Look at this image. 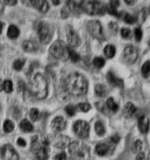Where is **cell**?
I'll list each match as a JSON object with an SVG mask.
<instances>
[{
    "label": "cell",
    "instance_id": "18",
    "mask_svg": "<svg viewBox=\"0 0 150 160\" xmlns=\"http://www.w3.org/2000/svg\"><path fill=\"white\" fill-rule=\"evenodd\" d=\"M136 106L130 102L127 103L123 108V114L126 118H130L136 113Z\"/></svg>",
    "mask_w": 150,
    "mask_h": 160
},
{
    "label": "cell",
    "instance_id": "15",
    "mask_svg": "<svg viewBox=\"0 0 150 160\" xmlns=\"http://www.w3.org/2000/svg\"><path fill=\"white\" fill-rule=\"evenodd\" d=\"M67 5L68 10L75 14H79L82 12V1H69Z\"/></svg>",
    "mask_w": 150,
    "mask_h": 160
},
{
    "label": "cell",
    "instance_id": "28",
    "mask_svg": "<svg viewBox=\"0 0 150 160\" xmlns=\"http://www.w3.org/2000/svg\"><path fill=\"white\" fill-rule=\"evenodd\" d=\"M3 128H4V132L6 133H10L14 131L15 125L14 122H12L11 120H7L5 121Z\"/></svg>",
    "mask_w": 150,
    "mask_h": 160
},
{
    "label": "cell",
    "instance_id": "16",
    "mask_svg": "<svg viewBox=\"0 0 150 160\" xmlns=\"http://www.w3.org/2000/svg\"><path fill=\"white\" fill-rule=\"evenodd\" d=\"M150 122L148 118L144 116H141L138 120V127L142 133H147L149 130Z\"/></svg>",
    "mask_w": 150,
    "mask_h": 160
},
{
    "label": "cell",
    "instance_id": "14",
    "mask_svg": "<svg viewBox=\"0 0 150 160\" xmlns=\"http://www.w3.org/2000/svg\"><path fill=\"white\" fill-rule=\"evenodd\" d=\"M106 78H107L108 82L112 86L118 87V88L123 87L124 82L122 80L117 77L112 73V72H110V71L108 72L106 76Z\"/></svg>",
    "mask_w": 150,
    "mask_h": 160
},
{
    "label": "cell",
    "instance_id": "23",
    "mask_svg": "<svg viewBox=\"0 0 150 160\" xmlns=\"http://www.w3.org/2000/svg\"><path fill=\"white\" fill-rule=\"evenodd\" d=\"M116 48L112 45H108L104 49V53L108 58H112L116 55Z\"/></svg>",
    "mask_w": 150,
    "mask_h": 160
},
{
    "label": "cell",
    "instance_id": "32",
    "mask_svg": "<svg viewBox=\"0 0 150 160\" xmlns=\"http://www.w3.org/2000/svg\"><path fill=\"white\" fill-rule=\"evenodd\" d=\"M93 65L98 68H102L105 65V61L103 58L96 57L93 59Z\"/></svg>",
    "mask_w": 150,
    "mask_h": 160
},
{
    "label": "cell",
    "instance_id": "17",
    "mask_svg": "<svg viewBox=\"0 0 150 160\" xmlns=\"http://www.w3.org/2000/svg\"><path fill=\"white\" fill-rule=\"evenodd\" d=\"M30 3L41 12H46L49 10V4L46 1H31Z\"/></svg>",
    "mask_w": 150,
    "mask_h": 160
},
{
    "label": "cell",
    "instance_id": "25",
    "mask_svg": "<svg viewBox=\"0 0 150 160\" xmlns=\"http://www.w3.org/2000/svg\"><path fill=\"white\" fill-rule=\"evenodd\" d=\"M106 106L108 108L113 112H117L118 109V106L116 103L112 98H109L106 101Z\"/></svg>",
    "mask_w": 150,
    "mask_h": 160
},
{
    "label": "cell",
    "instance_id": "8",
    "mask_svg": "<svg viewBox=\"0 0 150 160\" xmlns=\"http://www.w3.org/2000/svg\"><path fill=\"white\" fill-rule=\"evenodd\" d=\"M87 27L90 34L93 38L102 41L105 39L103 28L100 22L97 20H92L88 22Z\"/></svg>",
    "mask_w": 150,
    "mask_h": 160
},
{
    "label": "cell",
    "instance_id": "2",
    "mask_svg": "<svg viewBox=\"0 0 150 160\" xmlns=\"http://www.w3.org/2000/svg\"><path fill=\"white\" fill-rule=\"evenodd\" d=\"M31 92L37 99H45L48 95V83L41 73L34 76L31 85Z\"/></svg>",
    "mask_w": 150,
    "mask_h": 160
},
{
    "label": "cell",
    "instance_id": "6",
    "mask_svg": "<svg viewBox=\"0 0 150 160\" xmlns=\"http://www.w3.org/2000/svg\"><path fill=\"white\" fill-rule=\"evenodd\" d=\"M138 55V50L132 45H128L122 51L120 61L126 65H132L136 62Z\"/></svg>",
    "mask_w": 150,
    "mask_h": 160
},
{
    "label": "cell",
    "instance_id": "53",
    "mask_svg": "<svg viewBox=\"0 0 150 160\" xmlns=\"http://www.w3.org/2000/svg\"><path fill=\"white\" fill-rule=\"evenodd\" d=\"M0 107H1V106H0Z\"/></svg>",
    "mask_w": 150,
    "mask_h": 160
},
{
    "label": "cell",
    "instance_id": "30",
    "mask_svg": "<svg viewBox=\"0 0 150 160\" xmlns=\"http://www.w3.org/2000/svg\"><path fill=\"white\" fill-rule=\"evenodd\" d=\"M141 73L144 78H147L150 73V62H145L141 68Z\"/></svg>",
    "mask_w": 150,
    "mask_h": 160
},
{
    "label": "cell",
    "instance_id": "36",
    "mask_svg": "<svg viewBox=\"0 0 150 160\" xmlns=\"http://www.w3.org/2000/svg\"><path fill=\"white\" fill-rule=\"evenodd\" d=\"M124 21L128 24H134L137 21V18L135 16L130 14H126L124 16Z\"/></svg>",
    "mask_w": 150,
    "mask_h": 160
},
{
    "label": "cell",
    "instance_id": "24",
    "mask_svg": "<svg viewBox=\"0 0 150 160\" xmlns=\"http://www.w3.org/2000/svg\"><path fill=\"white\" fill-rule=\"evenodd\" d=\"M23 49L27 52H32L35 51L36 47L33 42L31 41H26L23 42L22 45Z\"/></svg>",
    "mask_w": 150,
    "mask_h": 160
},
{
    "label": "cell",
    "instance_id": "29",
    "mask_svg": "<svg viewBox=\"0 0 150 160\" xmlns=\"http://www.w3.org/2000/svg\"><path fill=\"white\" fill-rule=\"evenodd\" d=\"M29 118L33 122L37 121L38 120H39V118H40V116H41L39 111L36 108L31 109V110L29 111Z\"/></svg>",
    "mask_w": 150,
    "mask_h": 160
},
{
    "label": "cell",
    "instance_id": "34",
    "mask_svg": "<svg viewBox=\"0 0 150 160\" xmlns=\"http://www.w3.org/2000/svg\"><path fill=\"white\" fill-rule=\"evenodd\" d=\"M69 58L73 62H78L80 59L79 55L71 48H69Z\"/></svg>",
    "mask_w": 150,
    "mask_h": 160
},
{
    "label": "cell",
    "instance_id": "3",
    "mask_svg": "<svg viewBox=\"0 0 150 160\" xmlns=\"http://www.w3.org/2000/svg\"><path fill=\"white\" fill-rule=\"evenodd\" d=\"M69 151L71 157L75 160H88L90 157V148L86 144L80 141L70 143Z\"/></svg>",
    "mask_w": 150,
    "mask_h": 160
},
{
    "label": "cell",
    "instance_id": "21",
    "mask_svg": "<svg viewBox=\"0 0 150 160\" xmlns=\"http://www.w3.org/2000/svg\"><path fill=\"white\" fill-rule=\"evenodd\" d=\"M19 126H20L21 130L25 132H32L33 129L32 124L26 119L22 120Z\"/></svg>",
    "mask_w": 150,
    "mask_h": 160
},
{
    "label": "cell",
    "instance_id": "22",
    "mask_svg": "<svg viewBox=\"0 0 150 160\" xmlns=\"http://www.w3.org/2000/svg\"><path fill=\"white\" fill-rule=\"evenodd\" d=\"M19 35V29L14 25H11L9 27L7 31V35L10 39H15Z\"/></svg>",
    "mask_w": 150,
    "mask_h": 160
},
{
    "label": "cell",
    "instance_id": "33",
    "mask_svg": "<svg viewBox=\"0 0 150 160\" xmlns=\"http://www.w3.org/2000/svg\"><path fill=\"white\" fill-rule=\"evenodd\" d=\"M66 113L70 117L73 116L76 112V108L74 105L69 104L65 108Z\"/></svg>",
    "mask_w": 150,
    "mask_h": 160
},
{
    "label": "cell",
    "instance_id": "31",
    "mask_svg": "<svg viewBox=\"0 0 150 160\" xmlns=\"http://www.w3.org/2000/svg\"><path fill=\"white\" fill-rule=\"evenodd\" d=\"M3 90L6 93H9L13 90V83L10 80H5L3 82Z\"/></svg>",
    "mask_w": 150,
    "mask_h": 160
},
{
    "label": "cell",
    "instance_id": "38",
    "mask_svg": "<svg viewBox=\"0 0 150 160\" xmlns=\"http://www.w3.org/2000/svg\"><path fill=\"white\" fill-rule=\"evenodd\" d=\"M141 148H142V142L140 140H137L133 144L132 150L136 153H139Z\"/></svg>",
    "mask_w": 150,
    "mask_h": 160
},
{
    "label": "cell",
    "instance_id": "13",
    "mask_svg": "<svg viewBox=\"0 0 150 160\" xmlns=\"http://www.w3.org/2000/svg\"><path fill=\"white\" fill-rule=\"evenodd\" d=\"M66 124V123L65 120L61 116H58L55 118L52 122V128L54 132H58L65 129Z\"/></svg>",
    "mask_w": 150,
    "mask_h": 160
},
{
    "label": "cell",
    "instance_id": "40",
    "mask_svg": "<svg viewBox=\"0 0 150 160\" xmlns=\"http://www.w3.org/2000/svg\"><path fill=\"white\" fill-rule=\"evenodd\" d=\"M131 30L128 28H122L121 30L122 36L124 38H128L131 35Z\"/></svg>",
    "mask_w": 150,
    "mask_h": 160
},
{
    "label": "cell",
    "instance_id": "45",
    "mask_svg": "<svg viewBox=\"0 0 150 160\" xmlns=\"http://www.w3.org/2000/svg\"><path fill=\"white\" fill-rule=\"evenodd\" d=\"M136 160H145V156L144 153L139 152L136 157Z\"/></svg>",
    "mask_w": 150,
    "mask_h": 160
},
{
    "label": "cell",
    "instance_id": "10",
    "mask_svg": "<svg viewBox=\"0 0 150 160\" xmlns=\"http://www.w3.org/2000/svg\"><path fill=\"white\" fill-rule=\"evenodd\" d=\"M75 134L82 138L88 137L90 132L89 124L84 120H78L73 125Z\"/></svg>",
    "mask_w": 150,
    "mask_h": 160
},
{
    "label": "cell",
    "instance_id": "9",
    "mask_svg": "<svg viewBox=\"0 0 150 160\" xmlns=\"http://www.w3.org/2000/svg\"><path fill=\"white\" fill-rule=\"evenodd\" d=\"M38 34L39 41L43 44H47L51 40L52 37L51 27L44 22H40L38 28Z\"/></svg>",
    "mask_w": 150,
    "mask_h": 160
},
{
    "label": "cell",
    "instance_id": "48",
    "mask_svg": "<svg viewBox=\"0 0 150 160\" xmlns=\"http://www.w3.org/2000/svg\"><path fill=\"white\" fill-rule=\"evenodd\" d=\"M4 4L0 2V15L2 14L4 11Z\"/></svg>",
    "mask_w": 150,
    "mask_h": 160
},
{
    "label": "cell",
    "instance_id": "4",
    "mask_svg": "<svg viewBox=\"0 0 150 160\" xmlns=\"http://www.w3.org/2000/svg\"><path fill=\"white\" fill-rule=\"evenodd\" d=\"M49 52L55 58L62 61H66L69 58V48L61 40H57L52 44Z\"/></svg>",
    "mask_w": 150,
    "mask_h": 160
},
{
    "label": "cell",
    "instance_id": "26",
    "mask_svg": "<svg viewBox=\"0 0 150 160\" xmlns=\"http://www.w3.org/2000/svg\"><path fill=\"white\" fill-rule=\"evenodd\" d=\"M106 11H107L109 14L112 15L113 16L119 17L120 16V13L117 11V8L113 7L110 3L105 6Z\"/></svg>",
    "mask_w": 150,
    "mask_h": 160
},
{
    "label": "cell",
    "instance_id": "47",
    "mask_svg": "<svg viewBox=\"0 0 150 160\" xmlns=\"http://www.w3.org/2000/svg\"><path fill=\"white\" fill-rule=\"evenodd\" d=\"M109 3L116 8H117L118 7V5H120V2L118 1H112Z\"/></svg>",
    "mask_w": 150,
    "mask_h": 160
},
{
    "label": "cell",
    "instance_id": "12",
    "mask_svg": "<svg viewBox=\"0 0 150 160\" xmlns=\"http://www.w3.org/2000/svg\"><path fill=\"white\" fill-rule=\"evenodd\" d=\"M66 37L68 42L70 48H75L79 46L80 43L79 35L72 27H69L67 29Z\"/></svg>",
    "mask_w": 150,
    "mask_h": 160
},
{
    "label": "cell",
    "instance_id": "7",
    "mask_svg": "<svg viewBox=\"0 0 150 160\" xmlns=\"http://www.w3.org/2000/svg\"><path fill=\"white\" fill-rule=\"evenodd\" d=\"M47 139L49 144L58 148L68 147L71 143L70 139L68 137L57 132L52 134Z\"/></svg>",
    "mask_w": 150,
    "mask_h": 160
},
{
    "label": "cell",
    "instance_id": "5",
    "mask_svg": "<svg viewBox=\"0 0 150 160\" xmlns=\"http://www.w3.org/2000/svg\"><path fill=\"white\" fill-rule=\"evenodd\" d=\"M82 9L90 15H102L106 11L105 6L97 1H82Z\"/></svg>",
    "mask_w": 150,
    "mask_h": 160
},
{
    "label": "cell",
    "instance_id": "19",
    "mask_svg": "<svg viewBox=\"0 0 150 160\" xmlns=\"http://www.w3.org/2000/svg\"><path fill=\"white\" fill-rule=\"evenodd\" d=\"M109 151V147L105 143H100L96 146V152L98 155H106Z\"/></svg>",
    "mask_w": 150,
    "mask_h": 160
},
{
    "label": "cell",
    "instance_id": "50",
    "mask_svg": "<svg viewBox=\"0 0 150 160\" xmlns=\"http://www.w3.org/2000/svg\"><path fill=\"white\" fill-rule=\"evenodd\" d=\"M125 2L128 5H132L135 3V1H128V0H126L125 1Z\"/></svg>",
    "mask_w": 150,
    "mask_h": 160
},
{
    "label": "cell",
    "instance_id": "35",
    "mask_svg": "<svg viewBox=\"0 0 150 160\" xmlns=\"http://www.w3.org/2000/svg\"><path fill=\"white\" fill-rule=\"evenodd\" d=\"M25 65V61L23 59H18L14 62V68L16 71H21Z\"/></svg>",
    "mask_w": 150,
    "mask_h": 160
},
{
    "label": "cell",
    "instance_id": "43",
    "mask_svg": "<svg viewBox=\"0 0 150 160\" xmlns=\"http://www.w3.org/2000/svg\"><path fill=\"white\" fill-rule=\"evenodd\" d=\"M17 142V144L18 146H21V147H25L27 144V142H26L25 140L21 137L18 138Z\"/></svg>",
    "mask_w": 150,
    "mask_h": 160
},
{
    "label": "cell",
    "instance_id": "41",
    "mask_svg": "<svg viewBox=\"0 0 150 160\" xmlns=\"http://www.w3.org/2000/svg\"><path fill=\"white\" fill-rule=\"evenodd\" d=\"M67 155L65 152H62L57 154L54 158V160H66Z\"/></svg>",
    "mask_w": 150,
    "mask_h": 160
},
{
    "label": "cell",
    "instance_id": "52",
    "mask_svg": "<svg viewBox=\"0 0 150 160\" xmlns=\"http://www.w3.org/2000/svg\"><path fill=\"white\" fill-rule=\"evenodd\" d=\"M52 3H53L54 5H59V4L61 3V2H60L59 1H52Z\"/></svg>",
    "mask_w": 150,
    "mask_h": 160
},
{
    "label": "cell",
    "instance_id": "49",
    "mask_svg": "<svg viewBox=\"0 0 150 160\" xmlns=\"http://www.w3.org/2000/svg\"><path fill=\"white\" fill-rule=\"evenodd\" d=\"M4 27V24L2 21H0V34H1L2 32Z\"/></svg>",
    "mask_w": 150,
    "mask_h": 160
},
{
    "label": "cell",
    "instance_id": "42",
    "mask_svg": "<svg viewBox=\"0 0 150 160\" xmlns=\"http://www.w3.org/2000/svg\"><path fill=\"white\" fill-rule=\"evenodd\" d=\"M120 137L117 134H114V136H112L111 137V139H110V141L112 142V144H117L118 142V141H120Z\"/></svg>",
    "mask_w": 150,
    "mask_h": 160
},
{
    "label": "cell",
    "instance_id": "46",
    "mask_svg": "<svg viewBox=\"0 0 150 160\" xmlns=\"http://www.w3.org/2000/svg\"><path fill=\"white\" fill-rule=\"evenodd\" d=\"M17 3V1H14V0H6L4 1V4L5 5H15Z\"/></svg>",
    "mask_w": 150,
    "mask_h": 160
},
{
    "label": "cell",
    "instance_id": "37",
    "mask_svg": "<svg viewBox=\"0 0 150 160\" xmlns=\"http://www.w3.org/2000/svg\"><path fill=\"white\" fill-rule=\"evenodd\" d=\"M78 108L80 110L83 112H88L89 110L91 109V106L90 104L88 103H80L78 104Z\"/></svg>",
    "mask_w": 150,
    "mask_h": 160
},
{
    "label": "cell",
    "instance_id": "51",
    "mask_svg": "<svg viewBox=\"0 0 150 160\" xmlns=\"http://www.w3.org/2000/svg\"><path fill=\"white\" fill-rule=\"evenodd\" d=\"M3 90V82L1 79H0V92Z\"/></svg>",
    "mask_w": 150,
    "mask_h": 160
},
{
    "label": "cell",
    "instance_id": "11",
    "mask_svg": "<svg viewBox=\"0 0 150 160\" xmlns=\"http://www.w3.org/2000/svg\"><path fill=\"white\" fill-rule=\"evenodd\" d=\"M1 155L3 160H19V155L14 147L9 144L2 147Z\"/></svg>",
    "mask_w": 150,
    "mask_h": 160
},
{
    "label": "cell",
    "instance_id": "39",
    "mask_svg": "<svg viewBox=\"0 0 150 160\" xmlns=\"http://www.w3.org/2000/svg\"><path fill=\"white\" fill-rule=\"evenodd\" d=\"M134 35L136 41L139 42L140 41L142 37V32L140 28H136L134 31Z\"/></svg>",
    "mask_w": 150,
    "mask_h": 160
},
{
    "label": "cell",
    "instance_id": "1",
    "mask_svg": "<svg viewBox=\"0 0 150 160\" xmlns=\"http://www.w3.org/2000/svg\"><path fill=\"white\" fill-rule=\"evenodd\" d=\"M66 92L72 96L79 97L86 94L88 83L83 76L79 73H73L69 76L65 82Z\"/></svg>",
    "mask_w": 150,
    "mask_h": 160
},
{
    "label": "cell",
    "instance_id": "20",
    "mask_svg": "<svg viewBox=\"0 0 150 160\" xmlns=\"http://www.w3.org/2000/svg\"><path fill=\"white\" fill-rule=\"evenodd\" d=\"M94 91L96 95L100 98L105 97L108 93V90L102 84H98L96 85L94 88Z\"/></svg>",
    "mask_w": 150,
    "mask_h": 160
},
{
    "label": "cell",
    "instance_id": "44",
    "mask_svg": "<svg viewBox=\"0 0 150 160\" xmlns=\"http://www.w3.org/2000/svg\"><path fill=\"white\" fill-rule=\"evenodd\" d=\"M68 8H63V9L61 11V14H62V16L63 18H66L69 16V11H68Z\"/></svg>",
    "mask_w": 150,
    "mask_h": 160
},
{
    "label": "cell",
    "instance_id": "27",
    "mask_svg": "<svg viewBox=\"0 0 150 160\" xmlns=\"http://www.w3.org/2000/svg\"><path fill=\"white\" fill-rule=\"evenodd\" d=\"M95 131L97 134L99 136H103L105 134V128L103 126V123L100 122H97L94 125Z\"/></svg>",
    "mask_w": 150,
    "mask_h": 160
}]
</instances>
